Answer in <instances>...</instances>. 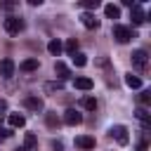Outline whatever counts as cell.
I'll use <instances>...</instances> for the list:
<instances>
[{
    "label": "cell",
    "instance_id": "1",
    "mask_svg": "<svg viewBox=\"0 0 151 151\" xmlns=\"http://www.w3.org/2000/svg\"><path fill=\"white\" fill-rule=\"evenodd\" d=\"M24 28H26L24 19H19V17H14V14H9V17L5 19V31H7L9 35H17V33H21Z\"/></svg>",
    "mask_w": 151,
    "mask_h": 151
},
{
    "label": "cell",
    "instance_id": "2",
    "mask_svg": "<svg viewBox=\"0 0 151 151\" xmlns=\"http://www.w3.org/2000/svg\"><path fill=\"white\" fill-rule=\"evenodd\" d=\"M113 38H116L118 42H127L130 38H134V31H132V28H127V26L116 24V26H113Z\"/></svg>",
    "mask_w": 151,
    "mask_h": 151
},
{
    "label": "cell",
    "instance_id": "3",
    "mask_svg": "<svg viewBox=\"0 0 151 151\" xmlns=\"http://www.w3.org/2000/svg\"><path fill=\"white\" fill-rule=\"evenodd\" d=\"M109 132H111V137H113L120 146H125V144L130 142V137H127V127H125V125H113Z\"/></svg>",
    "mask_w": 151,
    "mask_h": 151
},
{
    "label": "cell",
    "instance_id": "4",
    "mask_svg": "<svg viewBox=\"0 0 151 151\" xmlns=\"http://www.w3.org/2000/svg\"><path fill=\"white\" fill-rule=\"evenodd\" d=\"M146 61H149L146 50H134V52H132V66H134L137 71H144V68H146Z\"/></svg>",
    "mask_w": 151,
    "mask_h": 151
},
{
    "label": "cell",
    "instance_id": "5",
    "mask_svg": "<svg viewBox=\"0 0 151 151\" xmlns=\"http://www.w3.org/2000/svg\"><path fill=\"white\" fill-rule=\"evenodd\" d=\"M64 123L71 125V127H76V125L83 123V113L76 111V109H66V113H64Z\"/></svg>",
    "mask_w": 151,
    "mask_h": 151
},
{
    "label": "cell",
    "instance_id": "6",
    "mask_svg": "<svg viewBox=\"0 0 151 151\" xmlns=\"http://www.w3.org/2000/svg\"><path fill=\"white\" fill-rule=\"evenodd\" d=\"M130 19H132L134 26H139V24L146 21V14H144V9H142L139 5H132V7H130Z\"/></svg>",
    "mask_w": 151,
    "mask_h": 151
},
{
    "label": "cell",
    "instance_id": "7",
    "mask_svg": "<svg viewBox=\"0 0 151 151\" xmlns=\"http://www.w3.org/2000/svg\"><path fill=\"white\" fill-rule=\"evenodd\" d=\"M24 106H26L28 111H35V113L45 109V104H42L40 97H26V99H24Z\"/></svg>",
    "mask_w": 151,
    "mask_h": 151
},
{
    "label": "cell",
    "instance_id": "8",
    "mask_svg": "<svg viewBox=\"0 0 151 151\" xmlns=\"http://www.w3.org/2000/svg\"><path fill=\"white\" fill-rule=\"evenodd\" d=\"M76 146L83 149V151H92V149H94V137H87V134L76 137Z\"/></svg>",
    "mask_w": 151,
    "mask_h": 151
},
{
    "label": "cell",
    "instance_id": "9",
    "mask_svg": "<svg viewBox=\"0 0 151 151\" xmlns=\"http://www.w3.org/2000/svg\"><path fill=\"white\" fill-rule=\"evenodd\" d=\"M80 21H83V26H85V28H99V19H97L92 12H83Z\"/></svg>",
    "mask_w": 151,
    "mask_h": 151
},
{
    "label": "cell",
    "instance_id": "10",
    "mask_svg": "<svg viewBox=\"0 0 151 151\" xmlns=\"http://www.w3.org/2000/svg\"><path fill=\"white\" fill-rule=\"evenodd\" d=\"M24 151H38V137L33 132L24 134Z\"/></svg>",
    "mask_w": 151,
    "mask_h": 151
},
{
    "label": "cell",
    "instance_id": "11",
    "mask_svg": "<svg viewBox=\"0 0 151 151\" xmlns=\"http://www.w3.org/2000/svg\"><path fill=\"white\" fill-rule=\"evenodd\" d=\"M0 73H2V78H12V73H14V61H12L9 57L0 61Z\"/></svg>",
    "mask_w": 151,
    "mask_h": 151
},
{
    "label": "cell",
    "instance_id": "12",
    "mask_svg": "<svg viewBox=\"0 0 151 151\" xmlns=\"http://www.w3.org/2000/svg\"><path fill=\"white\" fill-rule=\"evenodd\" d=\"M54 73L59 76V80H66V78H71V71H68V66H66L64 61H57V64H54Z\"/></svg>",
    "mask_w": 151,
    "mask_h": 151
},
{
    "label": "cell",
    "instance_id": "13",
    "mask_svg": "<svg viewBox=\"0 0 151 151\" xmlns=\"http://www.w3.org/2000/svg\"><path fill=\"white\" fill-rule=\"evenodd\" d=\"M134 116H137V120H142V125H144V127H149V125H151V116H149V111H146L144 106H137Z\"/></svg>",
    "mask_w": 151,
    "mask_h": 151
},
{
    "label": "cell",
    "instance_id": "14",
    "mask_svg": "<svg viewBox=\"0 0 151 151\" xmlns=\"http://www.w3.org/2000/svg\"><path fill=\"white\" fill-rule=\"evenodd\" d=\"M7 120H9V127H24V125H26V118H24L21 113H9Z\"/></svg>",
    "mask_w": 151,
    "mask_h": 151
},
{
    "label": "cell",
    "instance_id": "15",
    "mask_svg": "<svg viewBox=\"0 0 151 151\" xmlns=\"http://www.w3.org/2000/svg\"><path fill=\"white\" fill-rule=\"evenodd\" d=\"M45 123H47V127H52V130H57V127L61 125V120H59V116H57L54 111H47V113H45Z\"/></svg>",
    "mask_w": 151,
    "mask_h": 151
},
{
    "label": "cell",
    "instance_id": "16",
    "mask_svg": "<svg viewBox=\"0 0 151 151\" xmlns=\"http://www.w3.org/2000/svg\"><path fill=\"white\" fill-rule=\"evenodd\" d=\"M104 14H106L109 19H118V17H120V7L113 5V2H109V5H104Z\"/></svg>",
    "mask_w": 151,
    "mask_h": 151
},
{
    "label": "cell",
    "instance_id": "17",
    "mask_svg": "<svg viewBox=\"0 0 151 151\" xmlns=\"http://www.w3.org/2000/svg\"><path fill=\"white\" fill-rule=\"evenodd\" d=\"M73 85H76L78 90H92V85H94V83H92V78L80 76V78H76V80H73Z\"/></svg>",
    "mask_w": 151,
    "mask_h": 151
},
{
    "label": "cell",
    "instance_id": "18",
    "mask_svg": "<svg viewBox=\"0 0 151 151\" xmlns=\"http://www.w3.org/2000/svg\"><path fill=\"white\" fill-rule=\"evenodd\" d=\"M61 50H64V45H61V42H59L57 38L47 42V52H50V54H54V57H59V54H61Z\"/></svg>",
    "mask_w": 151,
    "mask_h": 151
},
{
    "label": "cell",
    "instance_id": "19",
    "mask_svg": "<svg viewBox=\"0 0 151 151\" xmlns=\"http://www.w3.org/2000/svg\"><path fill=\"white\" fill-rule=\"evenodd\" d=\"M125 85H127V87H132V90H139V87H142V78H137V76H132V73H127V76H125Z\"/></svg>",
    "mask_w": 151,
    "mask_h": 151
},
{
    "label": "cell",
    "instance_id": "20",
    "mask_svg": "<svg viewBox=\"0 0 151 151\" xmlns=\"http://www.w3.org/2000/svg\"><path fill=\"white\" fill-rule=\"evenodd\" d=\"M38 66H40V64H38V59H26V61H21V66H19V68L28 73V71H35Z\"/></svg>",
    "mask_w": 151,
    "mask_h": 151
},
{
    "label": "cell",
    "instance_id": "21",
    "mask_svg": "<svg viewBox=\"0 0 151 151\" xmlns=\"http://www.w3.org/2000/svg\"><path fill=\"white\" fill-rule=\"evenodd\" d=\"M64 50L73 57V54L78 52V40H76V38H68V40H66V45H64Z\"/></svg>",
    "mask_w": 151,
    "mask_h": 151
},
{
    "label": "cell",
    "instance_id": "22",
    "mask_svg": "<svg viewBox=\"0 0 151 151\" xmlns=\"http://www.w3.org/2000/svg\"><path fill=\"white\" fill-rule=\"evenodd\" d=\"M73 64H76V66H85V64H87V57H85L83 52H76V54H73Z\"/></svg>",
    "mask_w": 151,
    "mask_h": 151
},
{
    "label": "cell",
    "instance_id": "23",
    "mask_svg": "<svg viewBox=\"0 0 151 151\" xmlns=\"http://www.w3.org/2000/svg\"><path fill=\"white\" fill-rule=\"evenodd\" d=\"M139 104H142L144 109H146V106L151 104V92H149V90H144V92L139 94Z\"/></svg>",
    "mask_w": 151,
    "mask_h": 151
},
{
    "label": "cell",
    "instance_id": "24",
    "mask_svg": "<svg viewBox=\"0 0 151 151\" xmlns=\"http://www.w3.org/2000/svg\"><path fill=\"white\" fill-rule=\"evenodd\" d=\"M83 106H85L87 111H94V109H97V99H94V97H85V99H83Z\"/></svg>",
    "mask_w": 151,
    "mask_h": 151
},
{
    "label": "cell",
    "instance_id": "25",
    "mask_svg": "<svg viewBox=\"0 0 151 151\" xmlns=\"http://www.w3.org/2000/svg\"><path fill=\"white\" fill-rule=\"evenodd\" d=\"M80 7H83V9H97V7H99V0H83Z\"/></svg>",
    "mask_w": 151,
    "mask_h": 151
},
{
    "label": "cell",
    "instance_id": "26",
    "mask_svg": "<svg viewBox=\"0 0 151 151\" xmlns=\"http://www.w3.org/2000/svg\"><path fill=\"white\" fill-rule=\"evenodd\" d=\"M61 87H64V85H61V80H57V83H45V92H54V90L59 92Z\"/></svg>",
    "mask_w": 151,
    "mask_h": 151
},
{
    "label": "cell",
    "instance_id": "27",
    "mask_svg": "<svg viewBox=\"0 0 151 151\" xmlns=\"http://www.w3.org/2000/svg\"><path fill=\"white\" fill-rule=\"evenodd\" d=\"M137 151H149V144H146V142H139V144H137Z\"/></svg>",
    "mask_w": 151,
    "mask_h": 151
},
{
    "label": "cell",
    "instance_id": "28",
    "mask_svg": "<svg viewBox=\"0 0 151 151\" xmlns=\"http://www.w3.org/2000/svg\"><path fill=\"white\" fill-rule=\"evenodd\" d=\"M9 134H12V132H9V130H0V142H5V139H7V137H9Z\"/></svg>",
    "mask_w": 151,
    "mask_h": 151
},
{
    "label": "cell",
    "instance_id": "29",
    "mask_svg": "<svg viewBox=\"0 0 151 151\" xmlns=\"http://www.w3.org/2000/svg\"><path fill=\"white\" fill-rule=\"evenodd\" d=\"M52 146H54L57 151H61V149H64V144H61V142H52Z\"/></svg>",
    "mask_w": 151,
    "mask_h": 151
}]
</instances>
